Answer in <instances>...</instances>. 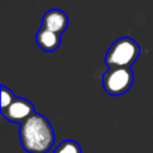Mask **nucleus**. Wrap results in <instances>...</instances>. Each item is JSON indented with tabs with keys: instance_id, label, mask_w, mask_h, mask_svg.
Instances as JSON below:
<instances>
[{
	"instance_id": "3",
	"label": "nucleus",
	"mask_w": 153,
	"mask_h": 153,
	"mask_svg": "<svg viewBox=\"0 0 153 153\" xmlns=\"http://www.w3.org/2000/svg\"><path fill=\"white\" fill-rule=\"evenodd\" d=\"M103 87L110 96H121L129 91L134 82V73L130 67L109 68L102 78Z\"/></svg>"
},
{
	"instance_id": "1",
	"label": "nucleus",
	"mask_w": 153,
	"mask_h": 153,
	"mask_svg": "<svg viewBox=\"0 0 153 153\" xmlns=\"http://www.w3.org/2000/svg\"><path fill=\"white\" fill-rule=\"evenodd\" d=\"M19 139L23 148L29 153H47L54 145L55 134L50 122L35 112L20 124Z\"/></svg>"
},
{
	"instance_id": "7",
	"label": "nucleus",
	"mask_w": 153,
	"mask_h": 153,
	"mask_svg": "<svg viewBox=\"0 0 153 153\" xmlns=\"http://www.w3.org/2000/svg\"><path fill=\"white\" fill-rule=\"evenodd\" d=\"M54 153H81V147L74 140H66L55 148Z\"/></svg>"
},
{
	"instance_id": "2",
	"label": "nucleus",
	"mask_w": 153,
	"mask_h": 153,
	"mask_svg": "<svg viewBox=\"0 0 153 153\" xmlns=\"http://www.w3.org/2000/svg\"><path fill=\"white\" fill-rule=\"evenodd\" d=\"M140 55L139 44L130 37L116 39L105 55V63L109 68L130 67Z\"/></svg>"
},
{
	"instance_id": "4",
	"label": "nucleus",
	"mask_w": 153,
	"mask_h": 153,
	"mask_svg": "<svg viewBox=\"0 0 153 153\" xmlns=\"http://www.w3.org/2000/svg\"><path fill=\"white\" fill-rule=\"evenodd\" d=\"M35 114L32 103L24 98H14V100L5 109H1V115L10 122L22 124Z\"/></svg>"
},
{
	"instance_id": "5",
	"label": "nucleus",
	"mask_w": 153,
	"mask_h": 153,
	"mask_svg": "<svg viewBox=\"0 0 153 153\" xmlns=\"http://www.w3.org/2000/svg\"><path fill=\"white\" fill-rule=\"evenodd\" d=\"M42 26L54 32L62 33L68 26V17L63 11L59 8H51L44 13Z\"/></svg>"
},
{
	"instance_id": "6",
	"label": "nucleus",
	"mask_w": 153,
	"mask_h": 153,
	"mask_svg": "<svg viewBox=\"0 0 153 153\" xmlns=\"http://www.w3.org/2000/svg\"><path fill=\"white\" fill-rule=\"evenodd\" d=\"M36 43L44 51H54L61 44V33L41 26L36 33Z\"/></svg>"
},
{
	"instance_id": "8",
	"label": "nucleus",
	"mask_w": 153,
	"mask_h": 153,
	"mask_svg": "<svg viewBox=\"0 0 153 153\" xmlns=\"http://www.w3.org/2000/svg\"><path fill=\"white\" fill-rule=\"evenodd\" d=\"M14 94L11 88L6 87L5 85H1V109L7 108L13 100H14Z\"/></svg>"
}]
</instances>
